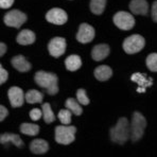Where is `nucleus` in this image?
<instances>
[{"label":"nucleus","instance_id":"obj_1","mask_svg":"<svg viewBox=\"0 0 157 157\" xmlns=\"http://www.w3.org/2000/svg\"><path fill=\"white\" fill-rule=\"evenodd\" d=\"M110 140L115 144H124L131 138L130 123L126 118H120L117 121V124L109 130Z\"/></svg>","mask_w":157,"mask_h":157},{"label":"nucleus","instance_id":"obj_2","mask_svg":"<svg viewBox=\"0 0 157 157\" xmlns=\"http://www.w3.org/2000/svg\"><path fill=\"white\" fill-rule=\"evenodd\" d=\"M34 81L38 86L45 88L49 94H56L59 91L57 86V75L52 72H46V71L39 70L34 75Z\"/></svg>","mask_w":157,"mask_h":157},{"label":"nucleus","instance_id":"obj_3","mask_svg":"<svg viewBox=\"0 0 157 157\" xmlns=\"http://www.w3.org/2000/svg\"><path fill=\"white\" fill-rule=\"evenodd\" d=\"M145 126H147V120H145L144 115L139 112H134L132 123L130 124L132 141L136 142L141 139L144 136Z\"/></svg>","mask_w":157,"mask_h":157},{"label":"nucleus","instance_id":"obj_4","mask_svg":"<svg viewBox=\"0 0 157 157\" xmlns=\"http://www.w3.org/2000/svg\"><path fill=\"white\" fill-rule=\"evenodd\" d=\"M77 128L72 125H57L55 128V141L61 144H70L75 141Z\"/></svg>","mask_w":157,"mask_h":157},{"label":"nucleus","instance_id":"obj_5","mask_svg":"<svg viewBox=\"0 0 157 157\" xmlns=\"http://www.w3.org/2000/svg\"><path fill=\"white\" fill-rule=\"evenodd\" d=\"M145 45L144 37L139 34H133L131 36H128L123 41V50L128 54H135L141 51Z\"/></svg>","mask_w":157,"mask_h":157},{"label":"nucleus","instance_id":"obj_6","mask_svg":"<svg viewBox=\"0 0 157 157\" xmlns=\"http://www.w3.org/2000/svg\"><path fill=\"white\" fill-rule=\"evenodd\" d=\"M113 20L119 29L124 30V31H128L135 26V19H134L133 15L128 12H124V11L117 12L114 15Z\"/></svg>","mask_w":157,"mask_h":157},{"label":"nucleus","instance_id":"obj_7","mask_svg":"<svg viewBox=\"0 0 157 157\" xmlns=\"http://www.w3.org/2000/svg\"><path fill=\"white\" fill-rule=\"evenodd\" d=\"M3 21L8 27L20 28L27 21V15L19 10L9 11V12L4 15Z\"/></svg>","mask_w":157,"mask_h":157},{"label":"nucleus","instance_id":"obj_8","mask_svg":"<svg viewBox=\"0 0 157 157\" xmlns=\"http://www.w3.org/2000/svg\"><path fill=\"white\" fill-rule=\"evenodd\" d=\"M66 39L64 37H53L48 44V50L53 57H59L66 51Z\"/></svg>","mask_w":157,"mask_h":157},{"label":"nucleus","instance_id":"obj_9","mask_svg":"<svg viewBox=\"0 0 157 157\" xmlns=\"http://www.w3.org/2000/svg\"><path fill=\"white\" fill-rule=\"evenodd\" d=\"M46 19L48 22H51L54 25H64L68 20V15L63 9L53 8L46 14Z\"/></svg>","mask_w":157,"mask_h":157},{"label":"nucleus","instance_id":"obj_10","mask_svg":"<svg viewBox=\"0 0 157 157\" xmlns=\"http://www.w3.org/2000/svg\"><path fill=\"white\" fill-rule=\"evenodd\" d=\"M94 29L88 24H81L77 33V40L81 44H88L94 38Z\"/></svg>","mask_w":157,"mask_h":157},{"label":"nucleus","instance_id":"obj_11","mask_svg":"<svg viewBox=\"0 0 157 157\" xmlns=\"http://www.w3.org/2000/svg\"><path fill=\"white\" fill-rule=\"evenodd\" d=\"M9 100L12 107H20L25 102V94L20 87L12 86L8 91Z\"/></svg>","mask_w":157,"mask_h":157},{"label":"nucleus","instance_id":"obj_12","mask_svg":"<svg viewBox=\"0 0 157 157\" xmlns=\"http://www.w3.org/2000/svg\"><path fill=\"white\" fill-rule=\"evenodd\" d=\"M110 51V48L106 44H99L96 45L91 50V57L97 62H100L108 56Z\"/></svg>","mask_w":157,"mask_h":157},{"label":"nucleus","instance_id":"obj_13","mask_svg":"<svg viewBox=\"0 0 157 157\" xmlns=\"http://www.w3.org/2000/svg\"><path fill=\"white\" fill-rule=\"evenodd\" d=\"M130 10L136 15H147L149 11V3L147 0H132L130 2Z\"/></svg>","mask_w":157,"mask_h":157},{"label":"nucleus","instance_id":"obj_14","mask_svg":"<svg viewBox=\"0 0 157 157\" xmlns=\"http://www.w3.org/2000/svg\"><path fill=\"white\" fill-rule=\"evenodd\" d=\"M12 65L16 70H18L19 72H28L29 70H31V64L28 61L24 55H16L11 61Z\"/></svg>","mask_w":157,"mask_h":157},{"label":"nucleus","instance_id":"obj_15","mask_svg":"<svg viewBox=\"0 0 157 157\" xmlns=\"http://www.w3.org/2000/svg\"><path fill=\"white\" fill-rule=\"evenodd\" d=\"M36 36L35 33L31 30H22L19 32V34L16 37V41H17L19 45L22 46H28V45H32V44L35 41Z\"/></svg>","mask_w":157,"mask_h":157},{"label":"nucleus","instance_id":"obj_16","mask_svg":"<svg viewBox=\"0 0 157 157\" xmlns=\"http://www.w3.org/2000/svg\"><path fill=\"white\" fill-rule=\"evenodd\" d=\"M30 150L34 154H45L49 150V144L44 139H34L30 144Z\"/></svg>","mask_w":157,"mask_h":157},{"label":"nucleus","instance_id":"obj_17","mask_svg":"<svg viewBox=\"0 0 157 157\" xmlns=\"http://www.w3.org/2000/svg\"><path fill=\"white\" fill-rule=\"evenodd\" d=\"M94 78L98 81H101V82H104V81L109 80L110 77L113 75V70L110 67L106 66V65H102L99 66L94 69Z\"/></svg>","mask_w":157,"mask_h":157},{"label":"nucleus","instance_id":"obj_18","mask_svg":"<svg viewBox=\"0 0 157 157\" xmlns=\"http://www.w3.org/2000/svg\"><path fill=\"white\" fill-rule=\"evenodd\" d=\"M9 142H12L14 145L18 147H24V141L21 140V138L18 135L15 134H11V133H6L0 135V144H6Z\"/></svg>","mask_w":157,"mask_h":157},{"label":"nucleus","instance_id":"obj_19","mask_svg":"<svg viewBox=\"0 0 157 157\" xmlns=\"http://www.w3.org/2000/svg\"><path fill=\"white\" fill-rule=\"evenodd\" d=\"M65 66L67 70L69 71H77L82 66V59L77 54H71L65 59Z\"/></svg>","mask_w":157,"mask_h":157},{"label":"nucleus","instance_id":"obj_20","mask_svg":"<svg viewBox=\"0 0 157 157\" xmlns=\"http://www.w3.org/2000/svg\"><path fill=\"white\" fill-rule=\"evenodd\" d=\"M65 106L67 109H69L72 114H75V116H81V115H82L83 109H82V107H81V104L75 99L68 98L65 102Z\"/></svg>","mask_w":157,"mask_h":157},{"label":"nucleus","instance_id":"obj_21","mask_svg":"<svg viewBox=\"0 0 157 157\" xmlns=\"http://www.w3.org/2000/svg\"><path fill=\"white\" fill-rule=\"evenodd\" d=\"M44 96L40 91L36 90V89H31L26 94V101L30 104H34V103H43Z\"/></svg>","mask_w":157,"mask_h":157},{"label":"nucleus","instance_id":"obj_22","mask_svg":"<svg viewBox=\"0 0 157 157\" xmlns=\"http://www.w3.org/2000/svg\"><path fill=\"white\" fill-rule=\"evenodd\" d=\"M20 132L28 136H36L39 133V126L34 123H22L20 125Z\"/></svg>","mask_w":157,"mask_h":157},{"label":"nucleus","instance_id":"obj_23","mask_svg":"<svg viewBox=\"0 0 157 157\" xmlns=\"http://www.w3.org/2000/svg\"><path fill=\"white\" fill-rule=\"evenodd\" d=\"M106 0H90V11L96 15H101L105 10Z\"/></svg>","mask_w":157,"mask_h":157},{"label":"nucleus","instance_id":"obj_24","mask_svg":"<svg viewBox=\"0 0 157 157\" xmlns=\"http://www.w3.org/2000/svg\"><path fill=\"white\" fill-rule=\"evenodd\" d=\"M43 105V117H44V121L46 123H52L55 120V116L53 114L51 106H50L49 103H44Z\"/></svg>","mask_w":157,"mask_h":157},{"label":"nucleus","instance_id":"obj_25","mask_svg":"<svg viewBox=\"0 0 157 157\" xmlns=\"http://www.w3.org/2000/svg\"><path fill=\"white\" fill-rule=\"evenodd\" d=\"M147 67L153 72H157V53H151L147 57Z\"/></svg>","mask_w":157,"mask_h":157},{"label":"nucleus","instance_id":"obj_26","mask_svg":"<svg viewBox=\"0 0 157 157\" xmlns=\"http://www.w3.org/2000/svg\"><path fill=\"white\" fill-rule=\"evenodd\" d=\"M71 115L72 113L69 109H61L59 113V119L63 123V125H69L71 122Z\"/></svg>","mask_w":157,"mask_h":157},{"label":"nucleus","instance_id":"obj_27","mask_svg":"<svg viewBox=\"0 0 157 157\" xmlns=\"http://www.w3.org/2000/svg\"><path fill=\"white\" fill-rule=\"evenodd\" d=\"M77 101L80 104L82 105H88L89 104V99L88 97H87V94H86V90L83 88H80L78 89L77 91Z\"/></svg>","mask_w":157,"mask_h":157},{"label":"nucleus","instance_id":"obj_28","mask_svg":"<svg viewBox=\"0 0 157 157\" xmlns=\"http://www.w3.org/2000/svg\"><path fill=\"white\" fill-rule=\"evenodd\" d=\"M43 116V112H41L39 108H33V109L30 112V118H31L33 121H37Z\"/></svg>","mask_w":157,"mask_h":157},{"label":"nucleus","instance_id":"obj_29","mask_svg":"<svg viewBox=\"0 0 157 157\" xmlns=\"http://www.w3.org/2000/svg\"><path fill=\"white\" fill-rule=\"evenodd\" d=\"M8 78H9L8 71L3 68L0 69V85L3 84V83H6V80H8Z\"/></svg>","mask_w":157,"mask_h":157},{"label":"nucleus","instance_id":"obj_30","mask_svg":"<svg viewBox=\"0 0 157 157\" xmlns=\"http://www.w3.org/2000/svg\"><path fill=\"white\" fill-rule=\"evenodd\" d=\"M14 0H0V8L1 9H9L13 6Z\"/></svg>","mask_w":157,"mask_h":157},{"label":"nucleus","instance_id":"obj_31","mask_svg":"<svg viewBox=\"0 0 157 157\" xmlns=\"http://www.w3.org/2000/svg\"><path fill=\"white\" fill-rule=\"evenodd\" d=\"M9 115V112L6 109V107H4L3 105H0V122L3 121Z\"/></svg>","mask_w":157,"mask_h":157},{"label":"nucleus","instance_id":"obj_32","mask_svg":"<svg viewBox=\"0 0 157 157\" xmlns=\"http://www.w3.org/2000/svg\"><path fill=\"white\" fill-rule=\"evenodd\" d=\"M152 19L153 21L157 22V0L153 2V6H152Z\"/></svg>","mask_w":157,"mask_h":157},{"label":"nucleus","instance_id":"obj_33","mask_svg":"<svg viewBox=\"0 0 157 157\" xmlns=\"http://www.w3.org/2000/svg\"><path fill=\"white\" fill-rule=\"evenodd\" d=\"M6 52V45L4 43H0V56H3Z\"/></svg>","mask_w":157,"mask_h":157},{"label":"nucleus","instance_id":"obj_34","mask_svg":"<svg viewBox=\"0 0 157 157\" xmlns=\"http://www.w3.org/2000/svg\"><path fill=\"white\" fill-rule=\"evenodd\" d=\"M2 68V65H1V64H0V69H1Z\"/></svg>","mask_w":157,"mask_h":157}]
</instances>
